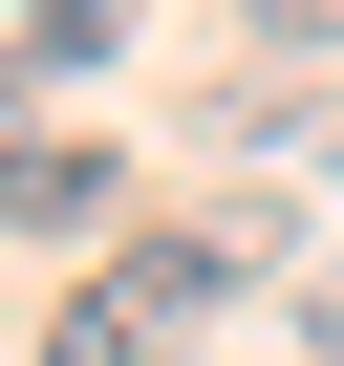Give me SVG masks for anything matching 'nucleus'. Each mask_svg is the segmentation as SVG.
Segmentation results:
<instances>
[{
  "mask_svg": "<svg viewBox=\"0 0 344 366\" xmlns=\"http://www.w3.org/2000/svg\"><path fill=\"white\" fill-rule=\"evenodd\" d=\"M258 259H280L258 216H151V237H129V259H108V280L44 323V366H172L216 302H258Z\"/></svg>",
  "mask_w": 344,
  "mask_h": 366,
  "instance_id": "nucleus-1",
  "label": "nucleus"
},
{
  "mask_svg": "<svg viewBox=\"0 0 344 366\" xmlns=\"http://www.w3.org/2000/svg\"><path fill=\"white\" fill-rule=\"evenodd\" d=\"M129 22H151V0H44V22H22V65H44V86H86V65L129 44Z\"/></svg>",
  "mask_w": 344,
  "mask_h": 366,
  "instance_id": "nucleus-3",
  "label": "nucleus"
},
{
  "mask_svg": "<svg viewBox=\"0 0 344 366\" xmlns=\"http://www.w3.org/2000/svg\"><path fill=\"white\" fill-rule=\"evenodd\" d=\"M301 323H323V366H344V259H323V280H301Z\"/></svg>",
  "mask_w": 344,
  "mask_h": 366,
  "instance_id": "nucleus-4",
  "label": "nucleus"
},
{
  "mask_svg": "<svg viewBox=\"0 0 344 366\" xmlns=\"http://www.w3.org/2000/svg\"><path fill=\"white\" fill-rule=\"evenodd\" d=\"M22 237H108V151H65V129H0V259Z\"/></svg>",
  "mask_w": 344,
  "mask_h": 366,
  "instance_id": "nucleus-2",
  "label": "nucleus"
}]
</instances>
